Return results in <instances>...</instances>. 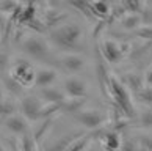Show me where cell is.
<instances>
[{"label": "cell", "mask_w": 152, "mask_h": 151, "mask_svg": "<svg viewBox=\"0 0 152 151\" xmlns=\"http://www.w3.org/2000/svg\"><path fill=\"white\" fill-rule=\"evenodd\" d=\"M72 8H75L78 13H82L85 18L94 21L93 14H91V0H66Z\"/></svg>", "instance_id": "ac0fdd59"}, {"label": "cell", "mask_w": 152, "mask_h": 151, "mask_svg": "<svg viewBox=\"0 0 152 151\" xmlns=\"http://www.w3.org/2000/svg\"><path fill=\"white\" fill-rule=\"evenodd\" d=\"M0 151H7V150H5V147H3L2 143H0Z\"/></svg>", "instance_id": "836d02e7"}, {"label": "cell", "mask_w": 152, "mask_h": 151, "mask_svg": "<svg viewBox=\"0 0 152 151\" xmlns=\"http://www.w3.org/2000/svg\"><path fill=\"white\" fill-rule=\"evenodd\" d=\"M83 27L77 22H64L49 32V41L67 54H78L83 47Z\"/></svg>", "instance_id": "6da1fadb"}, {"label": "cell", "mask_w": 152, "mask_h": 151, "mask_svg": "<svg viewBox=\"0 0 152 151\" xmlns=\"http://www.w3.org/2000/svg\"><path fill=\"white\" fill-rule=\"evenodd\" d=\"M105 93H108L111 99H115V102L118 104L124 115L127 116H133L135 113V109H133V104H132V99H130V94L126 90V85L118 79L115 76H108V80H107V88H105Z\"/></svg>", "instance_id": "7a4b0ae2"}, {"label": "cell", "mask_w": 152, "mask_h": 151, "mask_svg": "<svg viewBox=\"0 0 152 151\" xmlns=\"http://www.w3.org/2000/svg\"><path fill=\"white\" fill-rule=\"evenodd\" d=\"M44 107V102L39 96L35 94H28L20 101V110H22V116L28 121H38L41 120V112Z\"/></svg>", "instance_id": "8992f818"}, {"label": "cell", "mask_w": 152, "mask_h": 151, "mask_svg": "<svg viewBox=\"0 0 152 151\" xmlns=\"http://www.w3.org/2000/svg\"><path fill=\"white\" fill-rule=\"evenodd\" d=\"M10 65V57L7 52H0V71L5 69Z\"/></svg>", "instance_id": "f1b7e54d"}, {"label": "cell", "mask_w": 152, "mask_h": 151, "mask_svg": "<svg viewBox=\"0 0 152 151\" xmlns=\"http://www.w3.org/2000/svg\"><path fill=\"white\" fill-rule=\"evenodd\" d=\"M64 91L71 98H86L88 87L78 77H69V79L64 80Z\"/></svg>", "instance_id": "30bf717a"}, {"label": "cell", "mask_w": 152, "mask_h": 151, "mask_svg": "<svg viewBox=\"0 0 152 151\" xmlns=\"http://www.w3.org/2000/svg\"><path fill=\"white\" fill-rule=\"evenodd\" d=\"M140 123H141L143 127H152V105H149V107L141 113Z\"/></svg>", "instance_id": "4316f807"}, {"label": "cell", "mask_w": 152, "mask_h": 151, "mask_svg": "<svg viewBox=\"0 0 152 151\" xmlns=\"http://www.w3.org/2000/svg\"><path fill=\"white\" fill-rule=\"evenodd\" d=\"M122 83L126 85V88H130V90H135V91H140L144 87L143 85V79L137 74V72H127L126 79H124Z\"/></svg>", "instance_id": "7402d4cb"}, {"label": "cell", "mask_w": 152, "mask_h": 151, "mask_svg": "<svg viewBox=\"0 0 152 151\" xmlns=\"http://www.w3.org/2000/svg\"><path fill=\"white\" fill-rule=\"evenodd\" d=\"M104 2H108L110 5H115V3H119V0H104Z\"/></svg>", "instance_id": "1f68e13d"}, {"label": "cell", "mask_w": 152, "mask_h": 151, "mask_svg": "<svg viewBox=\"0 0 152 151\" xmlns=\"http://www.w3.org/2000/svg\"><path fill=\"white\" fill-rule=\"evenodd\" d=\"M82 134L80 132H75V131H72V132H67L64 134L63 137H60L57 138L50 147H47V151H66V148L69 147V145L75 140L77 137H80Z\"/></svg>", "instance_id": "2e32d148"}, {"label": "cell", "mask_w": 152, "mask_h": 151, "mask_svg": "<svg viewBox=\"0 0 152 151\" xmlns=\"http://www.w3.org/2000/svg\"><path fill=\"white\" fill-rule=\"evenodd\" d=\"M100 145L105 151H118L121 150V137L116 131H104L100 134Z\"/></svg>", "instance_id": "7c38bea8"}, {"label": "cell", "mask_w": 152, "mask_h": 151, "mask_svg": "<svg viewBox=\"0 0 152 151\" xmlns=\"http://www.w3.org/2000/svg\"><path fill=\"white\" fill-rule=\"evenodd\" d=\"M85 102H86V98H71L61 104V109H64L67 113H77V112L83 109Z\"/></svg>", "instance_id": "d6986e66"}, {"label": "cell", "mask_w": 152, "mask_h": 151, "mask_svg": "<svg viewBox=\"0 0 152 151\" xmlns=\"http://www.w3.org/2000/svg\"><path fill=\"white\" fill-rule=\"evenodd\" d=\"M71 16L66 13V11H58L57 8H52V10H49L47 13H44V27H46V30H53V29H57V27L60 25H63L64 22L69 21Z\"/></svg>", "instance_id": "9c48e42d"}, {"label": "cell", "mask_w": 152, "mask_h": 151, "mask_svg": "<svg viewBox=\"0 0 152 151\" xmlns=\"http://www.w3.org/2000/svg\"><path fill=\"white\" fill-rule=\"evenodd\" d=\"M22 50L27 55H30L31 58L39 60V61H49L52 58L49 43L39 35H31V36L24 38V41H22Z\"/></svg>", "instance_id": "277c9868"}, {"label": "cell", "mask_w": 152, "mask_h": 151, "mask_svg": "<svg viewBox=\"0 0 152 151\" xmlns=\"http://www.w3.org/2000/svg\"><path fill=\"white\" fill-rule=\"evenodd\" d=\"M119 3L126 10V13L141 14V11L146 5V0H119Z\"/></svg>", "instance_id": "ffe728a7"}, {"label": "cell", "mask_w": 152, "mask_h": 151, "mask_svg": "<svg viewBox=\"0 0 152 151\" xmlns=\"http://www.w3.org/2000/svg\"><path fill=\"white\" fill-rule=\"evenodd\" d=\"M138 98L141 99V102L148 104V105H152V87H143L140 91H137Z\"/></svg>", "instance_id": "484cf974"}, {"label": "cell", "mask_w": 152, "mask_h": 151, "mask_svg": "<svg viewBox=\"0 0 152 151\" xmlns=\"http://www.w3.org/2000/svg\"><path fill=\"white\" fill-rule=\"evenodd\" d=\"M18 0H0V13L2 14H13L19 7Z\"/></svg>", "instance_id": "cb8c5ba5"}, {"label": "cell", "mask_w": 152, "mask_h": 151, "mask_svg": "<svg viewBox=\"0 0 152 151\" xmlns=\"http://www.w3.org/2000/svg\"><path fill=\"white\" fill-rule=\"evenodd\" d=\"M89 142H91V136L82 134L80 137H77L75 140L66 148V151H86L88 147H89Z\"/></svg>", "instance_id": "44dd1931"}, {"label": "cell", "mask_w": 152, "mask_h": 151, "mask_svg": "<svg viewBox=\"0 0 152 151\" xmlns=\"http://www.w3.org/2000/svg\"><path fill=\"white\" fill-rule=\"evenodd\" d=\"M74 116L82 126L88 127V129H97V127H100L104 123L102 112H99L96 109H82L80 112L74 113Z\"/></svg>", "instance_id": "52a82bcc"}, {"label": "cell", "mask_w": 152, "mask_h": 151, "mask_svg": "<svg viewBox=\"0 0 152 151\" xmlns=\"http://www.w3.org/2000/svg\"><path fill=\"white\" fill-rule=\"evenodd\" d=\"M19 151H38V148H36V140L33 138V136L25 134L24 138H22V142H20Z\"/></svg>", "instance_id": "d4e9b609"}, {"label": "cell", "mask_w": 152, "mask_h": 151, "mask_svg": "<svg viewBox=\"0 0 152 151\" xmlns=\"http://www.w3.org/2000/svg\"><path fill=\"white\" fill-rule=\"evenodd\" d=\"M100 52L105 61L111 65L121 63L126 58V55L130 52V44H124L121 41L111 40V38H104L100 43Z\"/></svg>", "instance_id": "5b68a950"}, {"label": "cell", "mask_w": 152, "mask_h": 151, "mask_svg": "<svg viewBox=\"0 0 152 151\" xmlns=\"http://www.w3.org/2000/svg\"><path fill=\"white\" fill-rule=\"evenodd\" d=\"M3 101H5V99H3V94H2V90H0V104H2Z\"/></svg>", "instance_id": "d6a6232c"}, {"label": "cell", "mask_w": 152, "mask_h": 151, "mask_svg": "<svg viewBox=\"0 0 152 151\" xmlns=\"http://www.w3.org/2000/svg\"><path fill=\"white\" fill-rule=\"evenodd\" d=\"M10 77L13 79L20 88H28L35 85V77H36V69L28 60L25 58H16L11 65Z\"/></svg>", "instance_id": "3957f363"}, {"label": "cell", "mask_w": 152, "mask_h": 151, "mask_svg": "<svg viewBox=\"0 0 152 151\" xmlns=\"http://www.w3.org/2000/svg\"><path fill=\"white\" fill-rule=\"evenodd\" d=\"M55 61L58 63V66L61 69H64L69 74H74V72H78L83 66H85V58L82 57L80 54H67L64 52L63 55L55 58Z\"/></svg>", "instance_id": "ba28073f"}, {"label": "cell", "mask_w": 152, "mask_h": 151, "mask_svg": "<svg viewBox=\"0 0 152 151\" xmlns=\"http://www.w3.org/2000/svg\"><path fill=\"white\" fill-rule=\"evenodd\" d=\"M118 24L121 25V29H122V30H127V32H130V33H132L133 30H137L138 27L143 24V21H141V16H140V14L126 13L119 21H118Z\"/></svg>", "instance_id": "e0dca14e"}, {"label": "cell", "mask_w": 152, "mask_h": 151, "mask_svg": "<svg viewBox=\"0 0 152 151\" xmlns=\"http://www.w3.org/2000/svg\"><path fill=\"white\" fill-rule=\"evenodd\" d=\"M132 35L146 43H152V24H141L137 30L132 32Z\"/></svg>", "instance_id": "603a6c76"}, {"label": "cell", "mask_w": 152, "mask_h": 151, "mask_svg": "<svg viewBox=\"0 0 152 151\" xmlns=\"http://www.w3.org/2000/svg\"><path fill=\"white\" fill-rule=\"evenodd\" d=\"M3 124L13 134H24L25 136L27 129H28V123H27V120L20 115H10L8 118L3 121Z\"/></svg>", "instance_id": "5bb4252c"}, {"label": "cell", "mask_w": 152, "mask_h": 151, "mask_svg": "<svg viewBox=\"0 0 152 151\" xmlns=\"http://www.w3.org/2000/svg\"><path fill=\"white\" fill-rule=\"evenodd\" d=\"M146 3H148V5H152V0H146Z\"/></svg>", "instance_id": "e575fe53"}, {"label": "cell", "mask_w": 152, "mask_h": 151, "mask_svg": "<svg viewBox=\"0 0 152 151\" xmlns=\"http://www.w3.org/2000/svg\"><path fill=\"white\" fill-rule=\"evenodd\" d=\"M57 71L52 68H39L36 69V77H35V85L39 88H47L52 87V83L57 80Z\"/></svg>", "instance_id": "8fae6325"}, {"label": "cell", "mask_w": 152, "mask_h": 151, "mask_svg": "<svg viewBox=\"0 0 152 151\" xmlns=\"http://www.w3.org/2000/svg\"><path fill=\"white\" fill-rule=\"evenodd\" d=\"M144 82L148 83V85H152V66L148 69V72H146V77H144Z\"/></svg>", "instance_id": "f546056e"}, {"label": "cell", "mask_w": 152, "mask_h": 151, "mask_svg": "<svg viewBox=\"0 0 152 151\" xmlns=\"http://www.w3.org/2000/svg\"><path fill=\"white\" fill-rule=\"evenodd\" d=\"M39 98L42 101H46L47 104H57L61 107V104L66 101L64 93L57 87H47V88H41L39 90Z\"/></svg>", "instance_id": "4fadbf2b"}, {"label": "cell", "mask_w": 152, "mask_h": 151, "mask_svg": "<svg viewBox=\"0 0 152 151\" xmlns=\"http://www.w3.org/2000/svg\"><path fill=\"white\" fill-rule=\"evenodd\" d=\"M141 147L146 151H152V137L151 136H144L141 138Z\"/></svg>", "instance_id": "83f0119b"}, {"label": "cell", "mask_w": 152, "mask_h": 151, "mask_svg": "<svg viewBox=\"0 0 152 151\" xmlns=\"http://www.w3.org/2000/svg\"><path fill=\"white\" fill-rule=\"evenodd\" d=\"M111 10V5L104 0H91V14L94 21H107Z\"/></svg>", "instance_id": "9a60e30c"}, {"label": "cell", "mask_w": 152, "mask_h": 151, "mask_svg": "<svg viewBox=\"0 0 152 151\" xmlns=\"http://www.w3.org/2000/svg\"><path fill=\"white\" fill-rule=\"evenodd\" d=\"M5 24H7V19H5V16H3L2 13H0V30H3Z\"/></svg>", "instance_id": "4dcf8cb0"}]
</instances>
